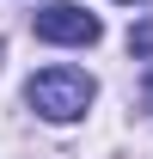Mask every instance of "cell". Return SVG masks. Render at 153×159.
<instances>
[{"label": "cell", "instance_id": "cell-4", "mask_svg": "<svg viewBox=\"0 0 153 159\" xmlns=\"http://www.w3.org/2000/svg\"><path fill=\"white\" fill-rule=\"evenodd\" d=\"M141 98H147V110H153V67H147V86H141Z\"/></svg>", "mask_w": 153, "mask_h": 159}, {"label": "cell", "instance_id": "cell-2", "mask_svg": "<svg viewBox=\"0 0 153 159\" xmlns=\"http://www.w3.org/2000/svg\"><path fill=\"white\" fill-rule=\"evenodd\" d=\"M37 37L43 43H61V49H86V43H98V19L86 12V6H74V0H49V6H37Z\"/></svg>", "mask_w": 153, "mask_h": 159}, {"label": "cell", "instance_id": "cell-5", "mask_svg": "<svg viewBox=\"0 0 153 159\" xmlns=\"http://www.w3.org/2000/svg\"><path fill=\"white\" fill-rule=\"evenodd\" d=\"M0 55H6V49H0Z\"/></svg>", "mask_w": 153, "mask_h": 159}, {"label": "cell", "instance_id": "cell-1", "mask_svg": "<svg viewBox=\"0 0 153 159\" xmlns=\"http://www.w3.org/2000/svg\"><path fill=\"white\" fill-rule=\"evenodd\" d=\"M92 98H98V86H92V74H80V67H43V74H31V86H25V104H31L43 122L86 116Z\"/></svg>", "mask_w": 153, "mask_h": 159}, {"label": "cell", "instance_id": "cell-6", "mask_svg": "<svg viewBox=\"0 0 153 159\" xmlns=\"http://www.w3.org/2000/svg\"><path fill=\"white\" fill-rule=\"evenodd\" d=\"M129 6H135V0H129Z\"/></svg>", "mask_w": 153, "mask_h": 159}, {"label": "cell", "instance_id": "cell-3", "mask_svg": "<svg viewBox=\"0 0 153 159\" xmlns=\"http://www.w3.org/2000/svg\"><path fill=\"white\" fill-rule=\"evenodd\" d=\"M129 55H135V61H153V19H141V25L129 31Z\"/></svg>", "mask_w": 153, "mask_h": 159}]
</instances>
